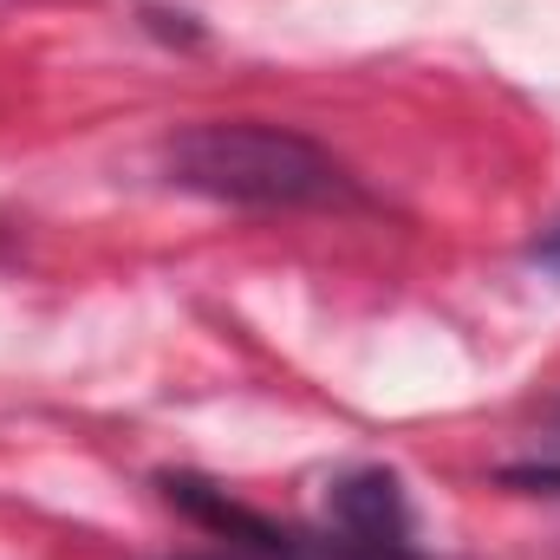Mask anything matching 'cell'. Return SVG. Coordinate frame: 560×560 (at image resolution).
Instances as JSON below:
<instances>
[{"label": "cell", "mask_w": 560, "mask_h": 560, "mask_svg": "<svg viewBox=\"0 0 560 560\" xmlns=\"http://www.w3.org/2000/svg\"><path fill=\"white\" fill-rule=\"evenodd\" d=\"M163 170L176 189L242 202V209H339L359 202V183L346 176L339 156H326L313 138L287 125L255 118H215L189 125L163 143Z\"/></svg>", "instance_id": "obj_1"}, {"label": "cell", "mask_w": 560, "mask_h": 560, "mask_svg": "<svg viewBox=\"0 0 560 560\" xmlns=\"http://www.w3.org/2000/svg\"><path fill=\"white\" fill-rule=\"evenodd\" d=\"M163 495L222 541L215 555H183V560H423L418 548L359 541V535H346L332 522H319V528H280V522L242 509L229 489H215L202 476H163Z\"/></svg>", "instance_id": "obj_2"}, {"label": "cell", "mask_w": 560, "mask_h": 560, "mask_svg": "<svg viewBox=\"0 0 560 560\" xmlns=\"http://www.w3.org/2000/svg\"><path fill=\"white\" fill-rule=\"evenodd\" d=\"M528 255H535L548 275H560V215L548 222V229H541V235H535V248H528Z\"/></svg>", "instance_id": "obj_3"}]
</instances>
